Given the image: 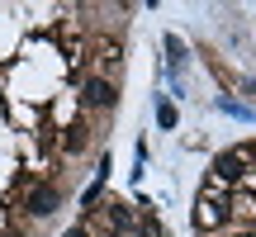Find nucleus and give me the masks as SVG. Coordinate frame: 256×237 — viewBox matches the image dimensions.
Returning <instances> with one entry per match:
<instances>
[{"instance_id":"nucleus-1","label":"nucleus","mask_w":256,"mask_h":237,"mask_svg":"<svg viewBox=\"0 0 256 237\" xmlns=\"http://www.w3.org/2000/svg\"><path fill=\"white\" fill-rule=\"evenodd\" d=\"M228 194H223V185H214L209 180V190L200 194V204H194V223L200 228H214V223H228Z\"/></svg>"},{"instance_id":"nucleus-2","label":"nucleus","mask_w":256,"mask_h":237,"mask_svg":"<svg viewBox=\"0 0 256 237\" xmlns=\"http://www.w3.org/2000/svg\"><path fill=\"white\" fill-rule=\"evenodd\" d=\"M252 166V147H232V152H223L218 162H214V185H228V180H242Z\"/></svg>"},{"instance_id":"nucleus-3","label":"nucleus","mask_w":256,"mask_h":237,"mask_svg":"<svg viewBox=\"0 0 256 237\" xmlns=\"http://www.w3.org/2000/svg\"><path fill=\"white\" fill-rule=\"evenodd\" d=\"M24 204H28V214H34V218H48V214L62 209V190H57V185H34Z\"/></svg>"},{"instance_id":"nucleus-4","label":"nucleus","mask_w":256,"mask_h":237,"mask_svg":"<svg viewBox=\"0 0 256 237\" xmlns=\"http://www.w3.org/2000/svg\"><path fill=\"white\" fill-rule=\"evenodd\" d=\"M81 100L90 104V110H110V104H114V81L90 76V81H86V90H81Z\"/></svg>"},{"instance_id":"nucleus-5","label":"nucleus","mask_w":256,"mask_h":237,"mask_svg":"<svg viewBox=\"0 0 256 237\" xmlns=\"http://www.w3.org/2000/svg\"><path fill=\"white\" fill-rule=\"evenodd\" d=\"M86 142H90V128H86V124H72V128H66V138H62L66 152H86Z\"/></svg>"},{"instance_id":"nucleus-6","label":"nucleus","mask_w":256,"mask_h":237,"mask_svg":"<svg viewBox=\"0 0 256 237\" xmlns=\"http://www.w3.org/2000/svg\"><path fill=\"white\" fill-rule=\"evenodd\" d=\"M100 62L110 66V72H119V62H124V48L114 43V38H110V43H100Z\"/></svg>"},{"instance_id":"nucleus-7","label":"nucleus","mask_w":256,"mask_h":237,"mask_svg":"<svg viewBox=\"0 0 256 237\" xmlns=\"http://www.w3.org/2000/svg\"><path fill=\"white\" fill-rule=\"evenodd\" d=\"M110 228L114 232H128V228H133V214H128L124 204H114V209H110Z\"/></svg>"},{"instance_id":"nucleus-8","label":"nucleus","mask_w":256,"mask_h":237,"mask_svg":"<svg viewBox=\"0 0 256 237\" xmlns=\"http://www.w3.org/2000/svg\"><path fill=\"white\" fill-rule=\"evenodd\" d=\"M156 124H162V128H176V104H156Z\"/></svg>"},{"instance_id":"nucleus-9","label":"nucleus","mask_w":256,"mask_h":237,"mask_svg":"<svg viewBox=\"0 0 256 237\" xmlns=\"http://www.w3.org/2000/svg\"><path fill=\"white\" fill-rule=\"evenodd\" d=\"M100 194H104V176H100V180H95V185H90V190H86V194H81V204H95V200H100Z\"/></svg>"},{"instance_id":"nucleus-10","label":"nucleus","mask_w":256,"mask_h":237,"mask_svg":"<svg viewBox=\"0 0 256 237\" xmlns=\"http://www.w3.org/2000/svg\"><path fill=\"white\" fill-rule=\"evenodd\" d=\"M166 52H171L176 62H185V43H180V38H166Z\"/></svg>"},{"instance_id":"nucleus-11","label":"nucleus","mask_w":256,"mask_h":237,"mask_svg":"<svg viewBox=\"0 0 256 237\" xmlns=\"http://www.w3.org/2000/svg\"><path fill=\"white\" fill-rule=\"evenodd\" d=\"M66 237H90V228H66Z\"/></svg>"},{"instance_id":"nucleus-12","label":"nucleus","mask_w":256,"mask_h":237,"mask_svg":"<svg viewBox=\"0 0 256 237\" xmlns=\"http://www.w3.org/2000/svg\"><path fill=\"white\" fill-rule=\"evenodd\" d=\"M5 237H19V232H5Z\"/></svg>"}]
</instances>
